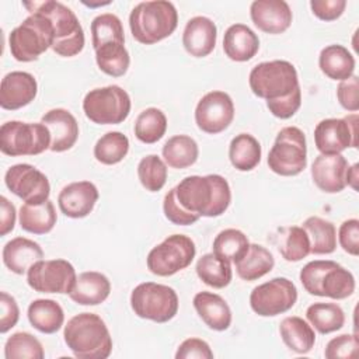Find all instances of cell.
Segmentation results:
<instances>
[{"label": "cell", "instance_id": "cell-12", "mask_svg": "<svg viewBox=\"0 0 359 359\" xmlns=\"http://www.w3.org/2000/svg\"><path fill=\"white\" fill-rule=\"evenodd\" d=\"M297 302L296 285L283 276L255 286L250 294V306L261 317H275L289 311Z\"/></svg>", "mask_w": 359, "mask_h": 359}, {"label": "cell", "instance_id": "cell-2", "mask_svg": "<svg viewBox=\"0 0 359 359\" xmlns=\"http://www.w3.org/2000/svg\"><path fill=\"white\" fill-rule=\"evenodd\" d=\"M63 338L79 359H107L112 352L109 330L94 313H80L72 317L65 325Z\"/></svg>", "mask_w": 359, "mask_h": 359}, {"label": "cell", "instance_id": "cell-19", "mask_svg": "<svg viewBox=\"0 0 359 359\" xmlns=\"http://www.w3.org/2000/svg\"><path fill=\"white\" fill-rule=\"evenodd\" d=\"M250 17L258 29L272 35L285 32L293 20L285 0H255L250 6Z\"/></svg>", "mask_w": 359, "mask_h": 359}, {"label": "cell", "instance_id": "cell-27", "mask_svg": "<svg viewBox=\"0 0 359 359\" xmlns=\"http://www.w3.org/2000/svg\"><path fill=\"white\" fill-rule=\"evenodd\" d=\"M27 316L31 325L42 334H55L65 323L62 306L52 299H36L31 302Z\"/></svg>", "mask_w": 359, "mask_h": 359}, {"label": "cell", "instance_id": "cell-51", "mask_svg": "<svg viewBox=\"0 0 359 359\" xmlns=\"http://www.w3.org/2000/svg\"><path fill=\"white\" fill-rule=\"evenodd\" d=\"M177 359H213V351L209 344L201 338H188L180 344Z\"/></svg>", "mask_w": 359, "mask_h": 359}, {"label": "cell", "instance_id": "cell-33", "mask_svg": "<svg viewBox=\"0 0 359 359\" xmlns=\"http://www.w3.org/2000/svg\"><path fill=\"white\" fill-rule=\"evenodd\" d=\"M302 227L310 240V254L325 255L337 248V229L332 222L318 216L307 217Z\"/></svg>", "mask_w": 359, "mask_h": 359}, {"label": "cell", "instance_id": "cell-35", "mask_svg": "<svg viewBox=\"0 0 359 359\" xmlns=\"http://www.w3.org/2000/svg\"><path fill=\"white\" fill-rule=\"evenodd\" d=\"M262 156L259 142L250 133H240L231 139L229 146V158L231 165L238 171L254 170Z\"/></svg>", "mask_w": 359, "mask_h": 359}, {"label": "cell", "instance_id": "cell-22", "mask_svg": "<svg viewBox=\"0 0 359 359\" xmlns=\"http://www.w3.org/2000/svg\"><path fill=\"white\" fill-rule=\"evenodd\" d=\"M216 24L203 15L192 17L182 32V45L194 57H205L210 55L216 46Z\"/></svg>", "mask_w": 359, "mask_h": 359}, {"label": "cell", "instance_id": "cell-16", "mask_svg": "<svg viewBox=\"0 0 359 359\" xmlns=\"http://www.w3.org/2000/svg\"><path fill=\"white\" fill-rule=\"evenodd\" d=\"M234 119V102L220 90L206 93L195 108L196 126L209 135H217L227 129Z\"/></svg>", "mask_w": 359, "mask_h": 359}, {"label": "cell", "instance_id": "cell-47", "mask_svg": "<svg viewBox=\"0 0 359 359\" xmlns=\"http://www.w3.org/2000/svg\"><path fill=\"white\" fill-rule=\"evenodd\" d=\"M163 212H164V216L174 224H178V226H188V224H194L199 220L201 216L192 213V212H188L187 209H184L177 196H175V188L170 189L165 196H164V201H163Z\"/></svg>", "mask_w": 359, "mask_h": 359}, {"label": "cell", "instance_id": "cell-5", "mask_svg": "<svg viewBox=\"0 0 359 359\" xmlns=\"http://www.w3.org/2000/svg\"><path fill=\"white\" fill-rule=\"evenodd\" d=\"M52 45V22L41 13H31L8 35L11 56L18 62H34Z\"/></svg>", "mask_w": 359, "mask_h": 359}, {"label": "cell", "instance_id": "cell-18", "mask_svg": "<svg viewBox=\"0 0 359 359\" xmlns=\"http://www.w3.org/2000/svg\"><path fill=\"white\" fill-rule=\"evenodd\" d=\"M38 93V83L28 72H10L1 79L0 107L15 111L31 104Z\"/></svg>", "mask_w": 359, "mask_h": 359}, {"label": "cell", "instance_id": "cell-29", "mask_svg": "<svg viewBox=\"0 0 359 359\" xmlns=\"http://www.w3.org/2000/svg\"><path fill=\"white\" fill-rule=\"evenodd\" d=\"M57 216L50 199L42 203H24L20 208L18 222L22 230L31 234H46L56 224Z\"/></svg>", "mask_w": 359, "mask_h": 359}, {"label": "cell", "instance_id": "cell-17", "mask_svg": "<svg viewBox=\"0 0 359 359\" xmlns=\"http://www.w3.org/2000/svg\"><path fill=\"white\" fill-rule=\"evenodd\" d=\"M98 196V189L91 181H76L62 188L57 195V205L65 216L81 219L93 212Z\"/></svg>", "mask_w": 359, "mask_h": 359}, {"label": "cell", "instance_id": "cell-42", "mask_svg": "<svg viewBox=\"0 0 359 359\" xmlns=\"http://www.w3.org/2000/svg\"><path fill=\"white\" fill-rule=\"evenodd\" d=\"M250 241L238 229H224L213 240V251L220 258L237 262L248 250Z\"/></svg>", "mask_w": 359, "mask_h": 359}, {"label": "cell", "instance_id": "cell-13", "mask_svg": "<svg viewBox=\"0 0 359 359\" xmlns=\"http://www.w3.org/2000/svg\"><path fill=\"white\" fill-rule=\"evenodd\" d=\"M77 279L74 266L62 258L41 259L27 272V282L31 289L39 293H70Z\"/></svg>", "mask_w": 359, "mask_h": 359}, {"label": "cell", "instance_id": "cell-4", "mask_svg": "<svg viewBox=\"0 0 359 359\" xmlns=\"http://www.w3.org/2000/svg\"><path fill=\"white\" fill-rule=\"evenodd\" d=\"M178 25V11L171 1L151 0L136 4L129 14L132 36L143 45L168 38Z\"/></svg>", "mask_w": 359, "mask_h": 359}, {"label": "cell", "instance_id": "cell-48", "mask_svg": "<svg viewBox=\"0 0 359 359\" xmlns=\"http://www.w3.org/2000/svg\"><path fill=\"white\" fill-rule=\"evenodd\" d=\"M302 105V90L300 87L296 88L292 94L278 98V100H272V101H266V108L269 109V112L279 118V119H289L292 118L300 108Z\"/></svg>", "mask_w": 359, "mask_h": 359}, {"label": "cell", "instance_id": "cell-3", "mask_svg": "<svg viewBox=\"0 0 359 359\" xmlns=\"http://www.w3.org/2000/svg\"><path fill=\"white\" fill-rule=\"evenodd\" d=\"M22 6L31 13H41L48 17L53 27L52 50L63 57L79 55L86 43L83 27L76 14L63 3L55 0L24 1Z\"/></svg>", "mask_w": 359, "mask_h": 359}, {"label": "cell", "instance_id": "cell-26", "mask_svg": "<svg viewBox=\"0 0 359 359\" xmlns=\"http://www.w3.org/2000/svg\"><path fill=\"white\" fill-rule=\"evenodd\" d=\"M259 49L258 35L245 24L230 25L223 36V50L234 62L252 59Z\"/></svg>", "mask_w": 359, "mask_h": 359}, {"label": "cell", "instance_id": "cell-38", "mask_svg": "<svg viewBox=\"0 0 359 359\" xmlns=\"http://www.w3.org/2000/svg\"><path fill=\"white\" fill-rule=\"evenodd\" d=\"M95 62L102 73L111 77H121L129 69L130 56L125 43L109 42L95 49Z\"/></svg>", "mask_w": 359, "mask_h": 359}, {"label": "cell", "instance_id": "cell-10", "mask_svg": "<svg viewBox=\"0 0 359 359\" xmlns=\"http://www.w3.org/2000/svg\"><path fill=\"white\" fill-rule=\"evenodd\" d=\"M130 97L119 86L90 90L83 100L84 115L97 125L122 123L130 112Z\"/></svg>", "mask_w": 359, "mask_h": 359}, {"label": "cell", "instance_id": "cell-8", "mask_svg": "<svg viewBox=\"0 0 359 359\" xmlns=\"http://www.w3.org/2000/svg\"><path fill=\"white\" fill-rule=\"evenodd\" d=\"M307 165L306 136L297 126H286L276 135L268 153V167L278 175L293 177Z\"/></svg>", "mask_w": 359, "mask_h": 359}, {"label": "cell", "instance_id": "cell-30", "mask_svg": "<svg viewBox=\"0 0 359 359\" xmlns=\"http://www.w3.org/2000/svg\"><path fill=\"white\" fill-rule=\"evenodd\" d=\"M279 334L285 345L300 355L309 353L316 344L313 327L297 316L285 317L279 324Z\"/></svg>", "mask_w": 359, "mask_h": 359}, {"label": "cell", "instance_id": "cell-14", "mask_svg": "<svg viewBox=\"0 0 359 359\" xmlns=\"http://www.w3.org/2000/svg\"><path fill=\"white\" fill-rule=\"evenodd\" d=\"M314 143L321 154H341L348 147H358V115L320 121L314 128Z\"/></svg>", "mask_w": 359, "mask_h": 359}, {"label": "cell", "instance_id": "cell-31", "mask_svg": "<svg viewBox=\"0 0 359 359\" xmlns=\"http://www.w3.org/2000/svg\"><path fill=\"white\" fill-rule=\"evenodd\" d=\"M273 265L275 258L268 248L250 243L247 252L236 262V272L243 280L252 282L269 273Z\"/></svg>", "mask_w": 359, "mask_h": 359}, {"label": "cell", "instance_id": "cell-41", "mask_svg": "<svg viewBox=\"0 0 359 359\" xmlns=\"http://www.w3.org/2000/svg\"><path fill=\"white\" fill-rule=\"evenodd\" d=\"M129 151V139L122 132L114 130L102 135L94 146V157L98 163L114 165L121 163Z\"/></svg>", "mask_w": 359, "mask_h": 359}, {"label": "cell", "instance_id": "cell-28", "mask_svg": "<svg viewBox=\"0 0 359 359\" xmlns=\"http://www.w3.org/2000/svg\"><path fill=\"white\" fill-rule=\"evenodd\" d=\"M318 66L328 79L342 81L353 74L355 57L345 46L334 43L321 49Z\"/></svg>", "mask_w": 359, "mask_h": 359}, {"label": "cell", "instance_id": "cell-44", "mask_svg": "<svg viewBox=\"0 0 359 359\" xmlns=\"http://www.w3.org/2000/svg\"><path fill=\"white\" fill-rule=\"evenodd\" d=\"M6 359H43V346L32 334L14 332L4 345Z\"/></svg>", "mask_w": 359, "mask_h": 359}, {"label": "cell", "instance_id": "cell-50", "mask_svg": "<svg viewBox=\"0 0 359 359\" xmlns=\"http://www.w3.org/2000/svg\"><path fill=\"white\" fill-rule=\"evenodd\" d=\"M338 241L345 252L356 257L359 254V220L348 219L338 230Z\"/></svg>", "mask_w": 359, "mask_h": 359}, {"label": "cell", "instance_id": "cell-11", "mask_svg": "<svg viewBox=\"0 0 359 359\" xmlns=\"http://www.w3.org/2000/svg\"><path fill=\"white\" fill-rule=\"evenodd\" d=\"M196 254L195 243L185 234H171L147 254V269L157 276H171L191 265Z\"/></svg>", "mask_w": 359, "mask_h": 359}, {"label": "cell", "instance_id": "cell-23", "mask_svg": "<svg viewBox=\"0 0 359 359\" xmlns=\"http://www.w3.org/2000/svg\"><path fill=\"white\" fill-rule=\"evenodd\" d=\"M4 265L17 275H24L38 261L43 258L41 245L27 237H14L3 247Z\"/></svg>", "mask_w": 359, "mask_h": 359}, {"label": "cell", "instance_id": "cell-32", "mask_svg": "<svg viewBox=\"0 0 359 359\" xmlns=\"http://www.w3.org/2000/svg\"><path fill=\"white\" fill-rule=\"evenodd\" d=\"M355 292V276L335 261L325 269L317 290V296L342 300Z\"/></svg>", "mask_w": 359, "mask_h": 359}, {"label": "cell", "instance_id": "cell-1", "mask_svg": "<svg viewBox=\"0 0 359 359\" xmlns=\"http://www.w3.org/2000/svg\"><path fill=\"white\" fill-rule=\"evenodd\" d=\"M175 196L184 209L205 217L223 215L231 202L230 185L219 174L185 177L175 187Z\"/></svg>", "mask_w": 359, "mask_h": 359}, {"label": "cell", "instance_id": "cell-53", "mask_svg": "<svg viewBox=\"0 0 359 359\" xmlns=\"http://www.w3.org/2000/svg\"><path fill=\"white\" fill-rule=\"evenodd\" d=\"M0 309H1L0 332L6 334L13 327H15V324L18 323L20 309H18L15 299L11 294H8L7 292L0 293Z\"/></svg>", "mask_w": 359, "mask_h": 359}, {"label": "cell", "instance_id": "cell-52", "mask_svg": "<svg viewBox=\"0 0 359 359\" xmlns=\"http://www.w3.org/2000/svg\"><path fill=\"white\" fill-rule=\"evenodd\" d=\"M346 7L345 0H311L310 8L313 14L323 21L338 20Z\"/></svg>", "mask_w": 359, "mask_h": 359}, {"label": "cell", "instance_id": "cell-46", "mask_svg": "<svg viewBox=\"0 0 359 359\" xmlns=\"http://www.w3.org/2000/svg\"><path fill=\"white\" fill-rule=\"evenodd\" d=\"M359 339L356 334H342L332 338L324 351L327 359H349L358 355Z\"/></svg>", "mask_w": 359, "mask_h": 359}, {"label": "cell", "instance_id": "cell-20", "mask_svg": "<svg viewBox=\"0 0 359 359\" xmlns=\"http://www.w3.org/2000/svg\"><path fill=\"white\" fill-rule=\"evenodd\" d=\"M348 167L342 154H318L311 164V178L323 192L337 194L346 187Z\"/></svg>", "mask_w": 359, "mask_h": 359}, {"label": "cell", "instance_id": "cell-54", "mask_svg": "<svg viewBox=\"0 0 359 359\" xmlns=\"http://www.w3.org/2000/svg\"><path fill=\"white\" fill-rule=\"evenodd\" d=\"M0 236H7L15 224V206L6 196H0Z\"/></svg>", "mask_w": 359, "mask_h": 359}, {"label": "cell", "instance_id": "cell-7", "mask_svg": "<svg viewBox=\"0 0 359 359\" xmlns=\"http://www.w3.org/2000/svg\"><path fill=\"white\" fill-rule=\"evenodd\" d=\"M177 292L161 283L143 282L130 293V307L133 313L144 320L158 324L172 320L178 313Z\"/></svg>", "mask_w": 359, "mask_h": 359}, {"label": "cell", "instance_id": "cell-36", "mask_svg": "<svg viewBox=\"0 0 359 359\" xmlns=\"http://www.w3.org/2000/svg\"><path fill=\"white\" fill-rule=\"evenodd\" d=\"M231 262L220 258L215 252H208L202 255L196 262V275L208 286L213 289L226 287L233 279Z\"/></svg>", "mask_w": 359, "mask_h": 359}, {"label": "cell", "instance_id": "cell-25", "mask_svg": "<svg viewBox=\"0 0 359 359\" xmlns=\"http://www.w3.org/2000/svg\"><path fill=\"white\" fill-rule=\"evenodd\" d=\"M194 307L201 320L213 331H226L231 325V310L217 293L199 292L194 296Z\"/></svg>", "mask_w": 359, "mask_h": 359}, {"label": "cell", "instance_id": "cell-45", "mask_svg": "<svg viewBox=\"0 0 359 359\" xmlns=\"http://www.w3.org/2000/svg\"><path fill=\"white\" fill-rule=\"evenodd\" d=\"M137 177L146 191L157 192L165 185L167 164L157 154H147L137 164Z\"/></svg>", "mask_w": 359, "mask_h": 359}, {"label": "cell", "instance_id": "cell-15", "mask_svg": "<svg viewBox=\"0 0 359 359\" xmlns=\"http://www.w3.org/2000/svg\"><path fill=\"white\" fill-rule=\"evenodd\" d=\"M6 187L25 203H42L49 199L50 184L48 177L31 164L11 165L4 175Z\"/></svg>", "mask_w": 359, "mask_h": 359}, {"label": "cell", "instance_id": "cell-43", "mask_svg": "<svg viewBox=\"0 0 359 359\" xmlns=\"http://www.w3.org/2000/svg\"><path fill=\"white\" fill-rule=\"evenodd\" d=\"M91 36L94 50L104 43L119 42L125 43L123 27L118 15L112 13H104L97 15L91 22Z\"/></svg>", "mask_w": 359, "mask_h": 359}, {"label": "cell", "instance_id": "cell-24", "mask_svg": "<svg viewBox=\"0 0 359 359\" xmlns=\"http://www.w3.org/2000/svg\"><path fill=\"white\" fill-rule=\"evenodd\" d=\"M111 293L109 279L97 271L81 272L73 289L70 290V299L81 306H97L108 299Z\"/></svg>", "mask_w": 359, "mask_h": 359}, {"label": "cell", "instance_id": "cell-37", "mask_svg": "<svg viewBox=\"0 0 359 359\" xmlns=\"http://www.w3.org/2000/svg\"><path fill=\"white\" fill-rule=\"evenodd\" d=\"M276 237L278 251L286 261L297 262L310 254V240L303 227H282Z\"/></svg>", "mask_w": 359, "mask_h": 359}, {"label": "cell", "instance_id": "cell-9", "mask_svg": "<svg viewBox=\"0 0 359 359\" xmlns=\"http://www.w3.org/2000/svg\"><path fill=\"white\" fill-rule=\"evenodd\" d=\"M49 147L50 133L42 122L8 121L0 128V150L6 156H36Z\"/></svg>", "mask_w": 359, "mask_h": 359}, {"label": "cell", "instance_id": "cell-6", "mask_svg": "<svg viewBox=\"0 0 359 359\" xmlns=\"http://www.w3.org/2000/svg\"><path fill=\"white\" fill-rule=\"evenodd\" d=\"M248 84L254 95L266 101L286 97L300 87L297 70L287 60L258 63L250 72Z\"/></svg>", "mask_w": 359, "mask_h": 359}, {"label": "cell", "instance_id": "cell-40", "mask_svg": "<svg viewBox=\"0 0 359 359\" xmlns=\"http://www.w3.org/2000/svg\"><path fill=\"white\" fill-rule=\"evenodd\" d=\"M135 136L146 143L153 144L158 142L167 130V116L165 114L154 107L143 109L135 121Z\"/></svg>", "mask_w": 359, "mask_h": 359}, {"label": "cell", "instance_id": "cell-34", "mask_svg": "<svg viewBox=\"0 0 359 359\" xmlns=\"http://www.w3.org/2000/svg\"><path fill=\"white\" fill-rule=\"evenodd\" d=\"M163 160L168 167L182 170L196 163L199 147L195 139L188 135H175L170 137L161 150Z\"/></svg>", "mask_w": 359, "mask_h": 359}, {"label": "cell", "instance_id": "cell-39", "mask_svg": "<svg viewBox=\"0 0 359 359\" xmlns=\"http://www.w3.org/2000/svg\"><path fill=\"white\" fill-rule=\"evenodd\" d=\"M306 317L320 334L338 331L345 324V313L337 303H313L307 307Z\"/></svg>", "mask_w": 359, "mask_h": 359}, {"label": "cell", "instance_id": "cell-21", "mask_svg": "<svg viewBox=\"0 0 359 359\" xmlns=\"http://www.w3.org/2000/svg\"><path fill=\"white\" fill-rule=\"evenodd\" d=\"M41 122L49 129L50 151L62 153L76 144L79 139V123L70 111L53 108L42 116Z\"/></svg>", "mask_w": 359, "mask_h": 359}, {"label": "cell", "instance_id": "cell-55", "mask_svg": "<svg viewBox=\"0 0 359 359\" xmlns=\"http://www.w3.org/2000/svg\"><path fill=\"white\" fill-rule=\"evenodd\" d=\"M358 163H355L353 165H351V167H348V171H346V185H349L352 189H358V185H356V182H358Z\"/></svg>", "mask_w": 359, "mask_h": 359}, {"label": "cell", "instance_id": "cell-49", "mask_svg": "<svg viewBox=\"0 0 359 359\" xmlns=\"http://www.w3.org/2000/svg\"><path fill=\"white\" fill-rule=\"evenodd\" d=\"M337 98L341 107L349 112L359 109V79L352 74L349 79L339 81L337 87Z\"/></svg>", "mask_w": 359, "mask_h": 359}]
</instances>
